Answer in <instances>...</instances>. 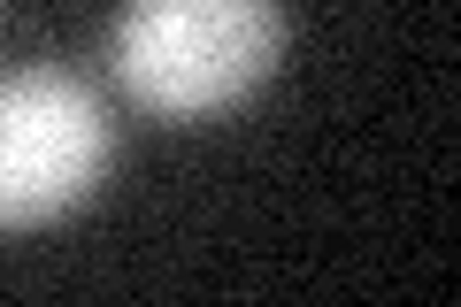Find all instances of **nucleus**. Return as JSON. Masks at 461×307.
<instances>
[{
	"mask_svg": "<svg viewBox=\"0 0 461 307\" xmlns=\"http://www.w3.org/2000/svg\"><path fill=\"white\" fill-rule=\"evenodd\" d=\"M108 154H115V131L85 77L47 62L0 77V230L77 208L100 185Z\"/></svg>",
	"mask_w": 461,
	"mask_h": 307,
	"instance_id": "f03ea898",
	"label": "nucleus"
},
{
	"mask_svg": "<svg viewBox=\"0 0 461 307\" xmlns=\"http://www.w3.org/2000/svg\"><path fill=\"white\" fill-rule=\"evenodd\" d=\"M277 0H123L108 62L147 115L200 123V115L239 108L277 69Z\"/></svg>",
	"mask_w": 461,
	"mask_h": 307,
	"instance_id": "f257e3e1",
	"label": "nucleus"
}]
</instances>
